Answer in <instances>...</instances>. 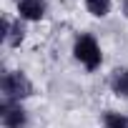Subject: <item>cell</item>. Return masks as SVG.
Returning a JSON list of instances; mask_svg holds the SVG:
<instances>
[{
    "instance_id": "cell-1",
    "label": "cell",
    "mask_w": 128,
    "mask_h": 128,
    "mask_svg": "<svg viewBox=\"0 0 128 128\" xmlns=\"http://www.w3.org/2000/svg\"><path fill=\"white\" fill-rule=\"evenodd\" d=\"M3 93H5V98L8 100H20V98H28L30 93H33V86H30V80L25 78V73H5L3 76Z\"/></svg>"
},
{
    "instance_id": "cell-2",
    "label": "cell",
    "mask_w": 128,
    "mask_h": 128,
    "mask_svg": "<svg viewBox=\"0 0 128 128\" xmlns=\"http://www.w3.org/2000/svg\"><path fill=\"white\" fill-rule=\"evenodd\" d=\"M76 58L83 63L88 70H96L100 66V50H98V43L90 38V35H80L76 40Z\"/></svg>"
},
{
    "instance_id": "cell-3",
    "label": "cell",
    "mask_w": 128,
    "mask_h": 128,
    "mask_svg": "<svg viewBox=\"0 0 128 128\" xmlns=\"http://www.w3.org/2000/svg\"><path fill=\"white\" fill-rule=\"evenodd\" d=\"M0 120H3L5 128H23L25 126V110L20 108V103L5 100L3 108H0Z\"/></svg>"
},
{
    "instance_id": "cell-4",
    "label": "cell",
    "mask_w": 128,
    "mask_h": 128,
    "mask_svg": "<svg viewBox=\"0 0 128 128\" xmlns=\"http://www.w3.org/2000/svg\"><path fill=\"white\" fill-rule=\"evenodd\" d=\"M18 13L25 20H40L45 15V0H18Z\"/></svg>"
},
{
    "instance_id": "cell-5",
    "label": "cell",
    "mask_w": 128,
    "mask_h": 128,
    "mask_svg": "<svg viewBox=\"0 0 128 128\" xmlns=\"http://www.w3.org/2000/svg\"><path fill=\"white\" fill-rule=\"evenodd\" d=\"M110 88L116 96L128 98V68H116L110 76Z\"/></svg>"
},
{
    "instance_id": "cell-6",
    "label": "cell",
    "mask_w": 128,
    "mask_h": 128,
    "mask_svg": "<svg viewBox=\"0 0 128 128\" xmlns=\"http://www.w3.org/2000/svg\"><path fill=\"white\" fill-rule=\"evenodd\" d=\"M86 5L96 18H106L110 10V0H86Z\"/></svg>"
},
{
    "instance_id": "cell-7",
    "label": "cell",
    "mask_w": 128,
    "mask_h": 128,
    "mask_svg": "<svg viewBox=\"0 0 128 128\" xmlns=\"http://www.w3.org/2000/svg\"><path fill=\"white\" fill-rule=\"evenodd\" d=\"M103 123H106V128H128V118L120 113H113V110H108L103 116Z\"/></svg>"
},
{
    "instance_id": "cell-8",
    "label": "cell",
    "mask_w": 128,
    "mask_h": 128,
    "mask_svg": "<svg viewBox=\"0 0 128 128\" xmlns=\"http://www.w3.org/2000/svg\"><path fill=\"white\" fill-rule=\"evenodd\" d=\"M123 10H126V15H128V0H123Z\"/></svg>"
}]
</instances>
